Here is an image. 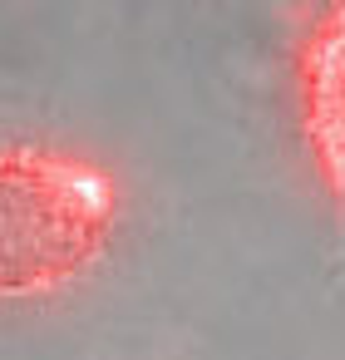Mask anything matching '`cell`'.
<instances>
[{
  "instance_id": "cell-1",
  "label": "cell",
  "mask_w": 345,
  "mask_h": 360,
  "mask_svg": "<svg viewBox=\"0 0 345 360\" xmlns=\"http://www.w3.org/2000/svg\"><path fill=\"white\" fill-rule=\"evenodd\" d=\"M119 222L114 183L50 148H0V296H35L89 271Z\"/></svg>"
}]
</instances>
